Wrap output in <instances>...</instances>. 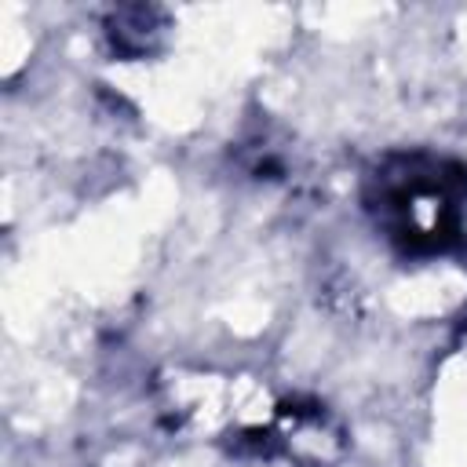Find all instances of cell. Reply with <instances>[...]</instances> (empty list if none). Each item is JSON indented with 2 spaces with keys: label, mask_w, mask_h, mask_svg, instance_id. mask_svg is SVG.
Masks as SVG:
<instances>
[{
  "label": "cell",
  "mask_w": 467,
  "mask_h": 467,
  "mask_svg": "<svg viewBox=\"0 0 467 467\" xmlns=\"http://www.w3.org/2000/svg\"><path fill=\"white\" fill-rule=\"evenodd\" d=\"M365 208L401 255L456 252L463 244L467 164L423 150L390 153L365 182Z\"/></svg>",
  "instance_id": "1"
}]
</instances>
